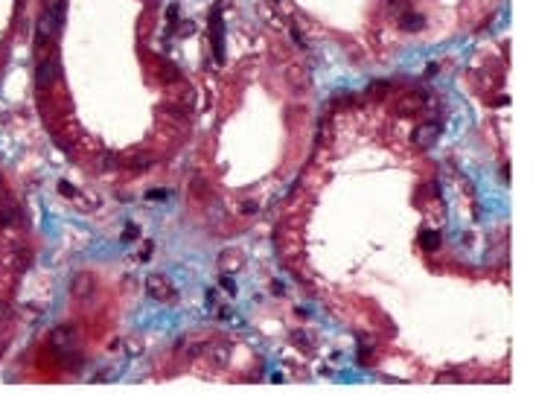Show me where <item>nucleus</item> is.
Listing matches in <instances>:
<instances>
[{
    "mask_svg": "<svg viewBox=\"0 0 533 411\" xmlns=\"http://www.w3.org/2000/svg\"><path fill=\"white\" fill-rule=\"evenodd\" d=\"M58 190H61V196H67V198H73V196H76V190H73L67 181H61V184H58Z\"/></svg>",
    "mask_w": 533,
    "mask_h": 411,
    "instance_id": "2eb2a0df",
    "label": "nucleus"
},
{
    "mask_svg": "<svg viewBox=\"0 0 533 411\" xmlns=\"http://www.w3.org/2000/svg\"><path fill=\"white\" fill-rule=\"evenodd\" d=\"M420 245H423L426 251H437V248H440V233H437V231H423V233H420Z\"/></svg>",
    "mask_w": 533,
    "mask_h": 411,
    "instance_id": "6e6552de",
    "label": "nucleus"
},
{
    "mask_svg": "<svg viewBox=\"0 0 533 411\" xmlns=\"http://www.w3.org/2000/svg\"><path fill=\"white\" fill-rule=\"evenodd\" d=\"M52 344H55V347H61V350H67V347L73 344V333H70L67 327H61V330H52Z\"/></svg>",
    "mask_w": 533,
    "mask_h": 411,
    "instance_id": "1a4fd4ad",
    "label": "nucleus"
},
{
    "mask_svg": "<svg viewBox=\"0 0 533 411\" xmlns=\"http://www.w3.org/2000/svg\"><path fill=\"white\" fill-rule=\"evenodd\" d=\"M125 350L131 353V356H140V350H143V344H140V339H131V341H125Z\"/></svg>",
    "mask_w": 533,
    "mask_h": 411,
    "instance_id": "9b49d317",
    "label": "nucleus"
},
{
    "mask_svg": "<svg viewBox=\"0 0 533 411\" xmlns=\"http://www.w3.org/2000/svg\"><path fill=\"white\" fill-rule=\"evenodd\" d=\"M102 166H108V169H117V158H114V155H102Z\"/></svg>",
    "mask_w": 533,
    "mask_h": 411,
    "instance_id": "dca6fc26",
    "label": "nucleus"
},
{
    "mask_svg": "<svg viewBox=\"0 0 533 411\" xmlns=\"http://www.w3.org/2000/svg\"><path fill=\"white\" fill-rule=\"evenodd\" d=\"M181 35H192V23H189V20H187V23H184V29H181Z\"/></svg>",
    "mask_w": 533,
    "mask_h": 411,
    "instance_id": "412c9836",
    "label": "nucleus"
},
{
    "mask_svg": "<svg viewBox=\"0 0 533 411\" xmlns=\"http://www.w3.org/2000/svg\"><path fill=\"white\" fill-rule=\"evenodd\" d=\"M408 9V0H391V15H399Z\"/></svg>",
    "mask_w": 533,
    "mask_h": 411,
    "instance_id": "ddd939ff",
    "label": "nucleus"
},
{
    "mask_svg": "<svg viewBox=\"0 0 533 411\" xmlns=\"http://www.w3.org/2000/svg\"><path fill=\"white\" fill-rule=\"evenodd\" d=\"M222 286H224V292H227V295H236V286H233V280H230V277H224V280H222Z\"/></svg>",
    "mask_w": 533,
    "mask_h": 411,
    "instance_id": "6ab92c4d",
    "label": "nucleus"
},
{
    "mask_svg": "<svg viewBox=\"0 0 533 411\" xmlns=\"http://www.w3.org/2000/svg\"><path fill=\"white\" fill-rule=\"evenodd\" d=\"M437 137H440V125L437 123H423V125L414 128V143L417 146H431Z\"/></svg>",
    "mask_w": 533,
    "mask_h": 411,
    "instance_id": "20e7f679",
    "label": "nucleus"
},
{
    "mask_svg": "<svg viewBox=\"0 0 533 411\" xmlns=\"http://www.w3.org/2000/svg\"><path fill=\"white\" fill-rule=\"evenodd\" d=\"M166 18H169V20H175V18H178V3H172V6L166 9Z\"/></svg>",
    "mask_w": 533,
    "mask_h": 411,
    "instance_id": "aec40b11",
    "label": "nucleus"
},
{
    "mask_svg": "<svg viewBox=\"0 0 533 411\" xmlns=\"http://www.w3.org/2000/svg\"><path fill=\"white\" fill-rule=\"evenodd\" d=\"M146 196H149V198H157V201H163V198H166V190H149Z\"/></svg>",
    "mask_w": 533,
    "mask_h": 411,
    "instance_id": "a211bd4d",
    "label": "nucleus"
},
{
    "mask_svg": "<svg viewBox=\"0 0 533 411\" xmlns=\"http://www.w3.org/2000/svg\"><path fill=\"white\" fill-rule=\"evenodd\" d=\"M134 239H137V225H128L122 231V242H134Z\"/></svg>",
    "mask_w": 533,
    "mask_h": 411,
    "instance_id": "f8f14e48",
    "label": "nucleus"
},
{
    "mask_svg": "<svg viewBox=\"0 0 533 411\" xmlns=\"http://www.w3.org/2000/svg\"><path fill=\"white\" fill-rule=\"evenodd\" d=\"M402 26H405V29H408V32H420V29H423V26H426V18H423V15H417V12H411V9H408V12H405V15H402Z\"/></svg>",
    "mask_w": 533,
    "mask_h": 411,
    "instance_id": "0eeeda50",
    "label": "nucleus"
},
{
    "mask_svg": "<svg viewBox=\"0 0 533 411\" xmlns=\"http://www.w3.org/2000/svg\"><path fill=\"white\" fill-rule=\"evenodd\" d=\"M219 6L210 12V38H213V55H216V61H222L224 58V26L219 23Z\"/></svg>",
    "mask_w": 533,
    "mask_h": 411,
    "instance_id": "7ed1b4c3",
    "label": "nucleus"
},
{
    "mask_svg": "<svg viewBox=\"0 0 533 411\" xmlns=\"http://www.w3.org/2000/svg\"><path fill=\"white\" fill-rule=\"evenodd\" d=\"M61 20H64V0H47L44 15L38 18V26H35V50H44L55 38Z\"/></svg>",
    "mask_w": 533,
    "mask_h": 411,
    "instance_id": "f257e3e1",
    "label": "nucleus"
},
{
    "mask_svg": "<svg viewBox=\"0 0 533 411\" xmlns=\"http://www.w3.org/2000/svg\"><path fill=\"white\" fill-rule=\"evenodd\" d=\"M359 365H373V353L370 350H359Z\"/></svg>",
    "mask_w": 533,
    "mask_h": 411,
    "instance_id": "4468645a",
    "label": "nucleus"
},
{
    "mask_svg": "<svg viewBox=\"0 0 533 411\" xmlns=\"http://www.w3.org/2000/svg\"><path fill=\"white\" fill-rule=\"evenodd\" d=\"M152 64H155V70H157V76H160L163 82H175V79L181 76V70H178L175 64L163 61V58H152Z\"/></svg>",
    "mask_w": 533,
    "mask_h": 411,
    "instance_id": "39448f33",
    "label": "nucleus"
},
{
    "mask_svg": "<svg viewBox=\"0 0 533 411\" xmlns=\"http://www.w3.org/2000/svg\"><path fill=\"white\" fill-rule=\"evenodd\" d=\"M55 61H44V64H38V70H35V85L38 88H44V85H50L52 82V76H55Z\"/></svg>",
    "mask_w": 533,
    "mask_h": 411,
    "instance_id": "423d86ee",
    "label": "nucleus"
},
{
    "mask_svg": "<svg viewBox=\"0 0 533 411\" xmlns=\"http://www.w3.org/2000/svg\"><path fill=\"white\" fill-rule=\"evenodd\" d=\"M146 292H149V298H155L160 304H169L175 298V286H172V280L166 274H152L146 280Z\"/></svg>",
    "mask_w": 533,
    "mask_h": 411,
    "instance_id": "f03ea898",
    "label": "nucleus"
},
{
    "mask_svg": "<svg viewBox=\"0 0 533 411\" xmlns=\"http://www.w3.org/2000/svg\"><path fill=\"white\" fill-rule=\"evenodd\" d=\"M152 251H155V245H152V239H149V242L143 245V251H140V260H149V257H152Z\"/></svg>",
    "mask_w": 533,
    "mask_h": 411,
    "instance_id": "f3484780",
    "label": "nucleus"
},
{
    "mask_svg": "<svg viewBox=\"0 0 533 411\" xmlns=\"http://www.w3.org/2000/svg\"><path fill=\"white\" fill-rule=\"evenodd\" d=\"M219 260L224 263V268H227V271H236V268H239V260H242V254H239V251H224Z\"/></svg>",
    "mask_w": 533,
    "mask_h": 411,
    "instance_id": "9d476101",
    "label": "nucleus"
}]
</instances>
